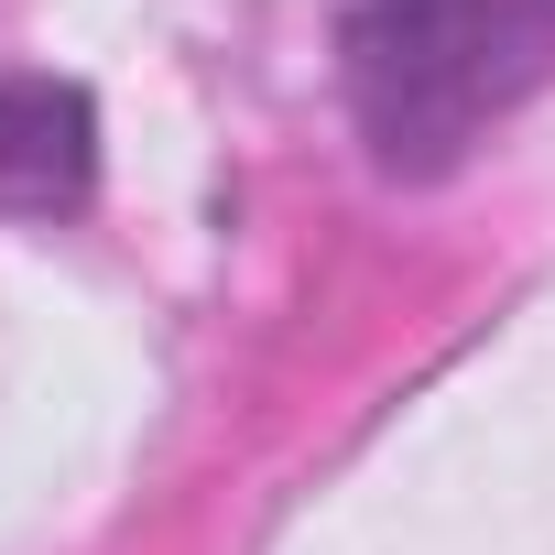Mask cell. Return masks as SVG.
Segmentation results:
<instances>
[{
    "mask_svg": "<svg viewBox=\"0 0 555 555\" xmlns=\"http://www.w3.org/2000/svg\"><path fill=\"white\" fill-rule=\"evenodd\" d=\"M555 77V0H360L349 109L382 175H447Z\"/></svg>",
    "mask_w": 555,
    "mask_h": 555,
    "instance_id": "6da1fadb",
    "label": "cell"
},
{
    "mask_svg": "<svg viewBox=\"0 0 555 555\" xmlns=\"http://www.w3.org/2000/svg\"><path fill=\"white\" fill-rule=\"evenodd\" d=\"M99 175V109L55 77H0V207H77Z\"/></svg>",
    "mask_w": 555,
    "mask_h": 555,
    "instance_id": "7a4b0ae2",
    "label": "cell"
}]
</instances>
